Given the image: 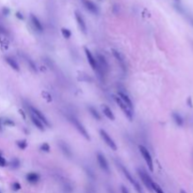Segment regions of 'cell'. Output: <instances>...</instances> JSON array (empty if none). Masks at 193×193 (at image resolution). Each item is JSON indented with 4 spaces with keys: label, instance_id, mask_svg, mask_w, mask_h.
I'll return each instance as SVG.
<instances>
[{
    "label": "cell",
    "instance_id": "obj_1",
    "mask_svg": "<svg viewBox=\"0 0 193 193\" xmlns=\"http://www.w3.org/2000/svg\"><path fill=\"white\" fill-rule=\"evenodd\" d=\"M85 53H86V57H87V59H88V62H89V64L91 65V67L92 68V70H93V71L96 74L98 75V76L101 78V79H103L105 74H104V72L102 71V70L100 69L97 60H96V58L93 57L92 53L88 48H85Z\"/></svg>",
    "mask_w": 193,
    "mask_h": 193
},
{
    "label": "cell",
    "instance_id": "obj_2",
    "mask_svg": "<svg viewBox=\"0 0 193 193\" xmlns=\"http://www.w3.org/2000/svg\"><path fill=\"white\" fill-rule=\"evenodd\" d=\"M120 168H121V170L122 171V172H124V174H125V176L126 177V179L131 183V185H132V186L135 188V189L137 190V192H138V193H144L143 190H142L141 186L139 185V183L132 176V174H131V173L129 172V171L125 168V167L124 165L120 164Z\"/></svg>",
    "mask_w": 193,
    "mask_h": 193
},
{
    "label": "cell",
    "instance_id": "obj_3",
    "mask_svg": "<svg viewBox=\"0 0 193 193\" xmlns=\"http://www.w3.org/2000/svg\"><path fill=\"white\" fill-rule=\"evenodd\" d=\"M69 121L72 122L73 125L76 128V130H77L78 132H79L86 139H88V140L91 139L90 135H89V133H88L87 129H86L85 126L81 124L79 120H78L77 118H75V116H70V117H69Z\"/></svg>",
    "mask_w": 193,
    "mask_h": 193
},
{
    "label": "cell",
    "instance_id": "obj_4",
    "mask_svg": "<svg viewBox=\"0 0 193 193\" xmlns=\"http://www.w3.org/2000/svg\"><path fill=\"white\" fill-rule=\"evenodd\" d=\"M138 149H139V152L140 154H141V155L143 156V158L148 166L149 170H150V171H154V164H153V158H152V155L150 154V152H149V150L144 147L143 145H139L138 146Z\"/></svg>",
    "mask_w": 193,
    "mask_h": 193
},
{
    "label": "cell",
    "instance_id": "obj_5",
    "mask_svg": "<svg viewBox=\"0 0 193 193\" xmlns=\"http://www.w3.org/2000/svg\"><path fill=\"white\" fill-rule=\"evenodd\" d=\"M138 174L139 178L141 179L142 183L144 184V186L147 188V189H149L150 191H152V184H153V179L149 176V174L143 170V169H138Z\"/></svg>",
    "mask_w": 193,
    "mask_h": 193
},
{
    "label": "cell",
    "instance_id": "obj_6",
    "mask_svg": "<svg viewBox=\"0 0 193 193\" xmlns=\"http://www.w3.org/2000/svg\"><path fill=\"white\" fill-rule=\"evenodd\" d=\"M114 99H115V102L117 103L118 106L121 108V111L124 112V114L126 116V118H128L129 121H132L133 120V110L131 108H129L118 97V96H114Z\"/></svg>",
    "mask_w": 193,
    "mask_h": 193
},
{
    "label": "cell",
    "instance_id": "obj_7",
    "mask_svg": "<svg viewBox=\"0 0 193 193\" xmlns=\"http://www.w3.org/2000/svg\"><path fill=\"white\" fill-rule=\"evenodd\" d=\"M100 136H101L102 139L104 140V142H106V144L111 149V150H113V151L117 150V145H116L115 141H114L113 138L108 134V132L106 130L101 129L100 130Z\"/></svg>",
    "mask_w": 193,
    "mask_h": 193
},
{
    "label": "cell",
    "instance_id": "obj_8",
    "mask_svg": "<svg viewBox=\"0 0 193 193\" xmlns=\"http://www.w3.org/2000/svg\"><path fill=\"white\" fill-rule=\"evenodd\" d=\"M29 112L30 113H32L33 115H35L36 116L43 125H45V126H47V127H49L50 126V124H49V121L47 120V118L43 115V113L40 110V109H38L37 108H35V107H33V106H29Z\"/></svg>",
    "mask_w": 193,
    "mask_h": 193
},
{
    "label": "cell",
    "instance_id": "obj_9",
    "mask_svg": "<svg viewBox=\"0 0 193 193\" xmlns=\"http://www.w3.org/2000/svg\"><path fill=\"white\" fill-rule=\"evenodd\" d=\"M96 158H97L98 164L100 166V168L106 172H109V165L107 160V158L105 157V155L101 153H97L96 155Z\"/></svg>",
    "mask_w": 193,
    "mask_h": 193
},
{
    "label": "cell",
    "instance_id": "obj_10",
    "mask_svg": "<svg viewBox=\"0 0 193 193\" xmlns=\"http://www.w3.org/2000/svg\"><path fill=\"white\" fill-rule=\"evenodd\" d=\"M96 60H97L98 65H99L100 69L104 72V74H107L108 72V70H109V67H108V63L106 58H105L101 54H97V58H96Z\"/></svg>",
    "mask_w": 193,
    "mask_h": 193
},
{
    "label": "cell",
    "instance_id": "obj_11",
    "mask_svg": "<svg viewBox=\"0 0 193 193\" xmlns=\"http://www.w3.org/2000/svg\"><path fill=\"white\" fill-rule=\"evenodd\" d=\"M112 54H113L114 58H116L117 62L119 63L121 69L122 70V72L125 73V72H126V65H125V59H124V57L121 56V54L120 53L119 51H117V50H115V49H112Z\"/></svg>",
    "mask_w": 193,
    "mask_h": 193
},
{
    "label": "cell",
    "instance_id": "obj_12",
    "mask_svg": "<svg viewBox=\"0 0 193 193\" xmlns=\"http://www.w3.org/2000/svg\"><path fill=\"white\" fill-rule=\"evenodd\" d=\"M83 5L86 8L87 11H89L92 14H98L99 13V8L98 7L95 5L94 2H92V0H83Z\"/></svg>",
    "mask_w": 193,
    "mask_h": 193
},
{
    "label": "cell",
    "instance_id": "obj_13",
    "mask_svg": "<svg viewBox=\"0 0 193 193\" xmlns=\"http://www.w3.org/2000/svg\"><path fill=\"white\" fill-rule=\"evenodd\" d=\"M75 17L76 23L78 25V28H79V29L84 34H86L87 33V25H86V23H85V20L83 18V16L81 15V13H79L78 12H75Z\"/></svg>",
    "mask_w": 193,
    "mask_h": 193
},
{
    "label": "cell",
    "instance_id": "obj_14",
    "mask_svg": "<svg viewBox=\"0 0 193 193\" xmlns=\"http://www.w3.org/2000/svg\"><path fill=\"white\" fill-rule=\"evenodd\" d=\"M29 18H30L31 25H33V28H35V30H37L39 32H42L43 31V27H42V23L39 20L38 17L35 14H33V13H30Z\"/></svg>",
    "mask_w": 193,
    "mask_h": 193
},
{
    "label": "cell",
    "instance_id": "obj_15",
    "mask_svg": "<svg viewBox=\"0 0 193 193\" xmlns=\"http://www.w3.org/2000/svg\"><path fill=\"white\" fill-rule=\"evenodd\" d=\"M118 97H119L122 102H124L129 108H131V109L133 110V104H132V101H131V99L129 98V96H128L126 93H125L124 92L120 91V92H118Z\"/></svg>",
    "mask_w": 193,
    "mask_h": 193
},
{
    "label": "cell",
    "instance_id": "obj_16",
    "mask_svg": "<svg viewBox=\"0 0 193 193\" xmlns=\"http://www.w3.org/2000/svg\"><path fill=\"white\" fill-rule=\"evenodd\" d=\"M25 179H27V181L30 184H37L40 181L41 176H40V174L37 173V172H29V173L27 174Z\"/></svg>",
    "mask_w": 193,
    "mask_h": 193
},
{
    "label": "cell",
    "instance_id": "obj_17",
    "mask_svg": "<svg viewBox=\"0 0 193 193\" xmlns=\"http://www.w3.org/2000/svg\"><path fill=\"white\" fill-rule=\"evenodd\" d=\"M29 116H30V120H31V121H32V124L36 126L39 130H41V131H43L45 130V125L42 124V122L35 116V115H33L32 113H30L29 112Z\"/></svg>",
    "mask_w": 193,
    "mask_h": 193
},
{
    "label": "cell",
    "instance_id": "obj_18",
    "mask_svg": "<svg viewBox=\"0 0 193 193\" xmlns=\"http://www.w3.org/2000/svg\"><path fill=\"white\" fill-rule=\"evenodd\" d=\"M102 110H103L104 115L106 116L108 120H110V121L115 120V116H114V114H113L111 108L109 107H108L107 105H103V106H102Z\"/></svg>",
    "mask_w": 193,
    "mask_h": 193
},
{
    "label": "cell",
    "instance_id": "obj_19",
    "mask_svg": "<svg viewBox=\"0 0 193 193\" xmlns=\"http://www.w3.org/2000/svg\"><path fill=\"white\" fill-rule=\"evenodd\" d=\"M5 59H6V61H7V63L10 65L14 71H16V72H20V67H19V64L17 63V61L15 60V59H13L12 58H11V57H6L5 58Z\"/></svg>",
    "mask_w": 193,
    "mask_h": 193
},
{
    "label": "cell",
    "instance_id": "obj_20",
    "mask_svg": "<svg viewBox=\"0 0 193 193\" xmlns=\"http://www.w3.org/2000/svg\"><path fill=\"white\" fill-rule=\"evenodd\" d=\"M172 119L175 122V125L178 126H183L184 125V118L181 116V114L177 113V112H173L171 114Z\"/></svg>",
    "mask_w": 193,
    "mask_h": 193
},
{
    "label": "cell",
    "instance_id": "obj_21",
    "mask_svg": "<svg viewBox=\"0 0 193 193\" xmlns=\"http://www.w3.org/2000/svg\"><path fill=\"white\" fill-rule=\"evenodd\" d=\"M59 147L61 149V151L63 152V154L68 156V157H71L72 156V151L70 150V148L68 147V145L66 143H63V142H60L59 143Z\"/></svg>",
    "mask_w": 193,
    "mask_h": 193
},
{
    "label": "cell",
    "instance_id": "obj_22",
    "mask_svg": "<svg viewBox=\"0 0 193 193\" xmlns=\"http://www.w3.org/2000/svg\"><path fill=\"white\" fill-rule=\"evenodd\" d=\"M88 109H89L90 113L92 114V116L95 119V120H97V121H100L101 120V116H100V114L99 112L96 110V108H94L93 107H89L88 108Z\"/></svg>",
    "mask_w": 193,
    "mask_h": 193
},
{
    "label": "cell",
    "instance_id": "obj_23",
    "mask_svg": "<svg viewBox=\"0 0 193 193\" xmlns=\"http://www.w3.org/2000/svg\"><path fill=\"white\" fill-rule=\"evenodd\" d=\"M17 146H18L19 149H21V150H25V149H27L28 147V141L25 139H21V140H18V141L16 142Z\"/></svg>",
    "mask_w": 193,
    "mask_h": 193
},
{
    "label": "cell",
    "instance_id": "obj_24",
    "mask_svg": "<svg viewBox=\"0 0 193 193\" xmlns=\"http://www.w3.org/2000/svg\"><path fill=\"white\" fill-rule=\"evenodd\" d=\"M152 189L155 193H164V191L162 190V188H160V186L158 185V184L155 183V182H153V184H152Z\"/></svg>",
    "mask_w": 193,
    "mask_h": 193
},
{
    "label": "cell",
    "instance_id": "obj_25",
    "mask_svg": "<svg viewBox=\"0 0 193 193\" xmlns=\"http://www.w3.org/2000/svg\"><path fill=\"white\" fill-rule=\"evenodd\" d=\"M61 34H62V36H63L65 39H69L70 37L72 36V32L70 31L68 28H61Z\"/></svg>",
    "mask_w": 193,
    "mask_h": 193
},
{
    "label": "cell",
    "instance_id": "obj_26",
    "mask_svg": "<svg viewBox=\"0 0 193 193\" xmlns=\"http://www.w3.org/2000/svg\"><path fill=\"white\" fill-rule=\"evenodd\" d=\"M40 150H41L42 152L49 153V152H50V150H51V148H50V145H49L48 143L45 142V143H42V144L41 145V147H40Z\"/></svg>",
    "mask_w": 193,
    "mask_h": 193
},
{
    "label": "cell",
    "instance_id": "obj_27",
    "mask_svg": "<svg viewBox=\"0 0 193 193\" xmlns=\"http://www.w3.org/2000/svg\"><path fill=\"white\" fill-rule=\"evenodd\" d=\"M2 124L4 125H7V126H14L15 124L14 121H12L11 119H5V120H2Z\"/></svg>",
    "mask_w": 193,
    "mask_h": 193
},
{
    "label": "cell",
    "instance_id": "obj_28",
    "mask_svg": "<svg viewBox=\"0 0 193 193\" xmlns=\"http://www.w3.org/2000/svg\"><path fill=\"white\" fill-rule=\"evenodd\" d=\"M11 165H12V168H13V169H17V168H19V167H20V161H19V159L14 158V159L12 161Z\"/></svg>",
    "mask_w": 193,
    "mask_h": 193
},
{
    "label": "cell",
    "instance_id": "obj_29",
    "mask_svg": "<svg viewBox=\"0 0 193 193\" xmlns=\"http://www.w3.org/2000/svg\"><path fill=\"white\" fill-rule=\"evenodd\" d=\"M42 96H43V98L46 99L47 102H51V101H52V96H51L48 92H42Z\"/></svg>",
    "mask_w": 193,
    "mask_h": 193
},
{
    "label": "cell",
    "instance_id": "obj_30",
    "mask_svg": "<svg viewBox=\"0 0 193 193\" xmlns=\"http://www.w3.org/2000/svg\"><path fill=\"white\" fill-rule=\"evenodd\" d=\"M28 64H29L30 68L33 70V71H34L35 73H37V68H36V65L34 64V62H33V61H32L30 58H28Z\"/></svg>",
    "mask_w": 193,
    "mask_h": 193
},
{
    "label": "cell",
    "instance_id": "obj_31",
    "mask_svg": "<svg viewBox=\"0 0 193 193\" xmlns=\"http://www.w3.org/2000/svg\"><path fill=\"white\" fill-rule=\"evenodd\" d=\"M12 189H13L14 191H18V190H20V189H21V185H20V183H18V182H14V183L12 184Z\"/></svg>",
    "mask_w": 193,
    "mask_h": 193
},
{
    "label": "cell",
    "instance_id": "obj_32",
    "mask_svg": "<svg viewBox=\"0 0 193 193\" xmlns=\"http://www.w3.org/2000/svg\"><path fill=\"white\" fill-rule=\"evenodd\" d=\"M5 166H7V161L4 157L0 155V167H5Z\"/></svg>",
    "mask_w": 193,
    "mask_h": 193
},
{
    "label": "cell",
    "instance_id": "obj_33",
    "mask_svg": "<svg viewBox=\"0 0 193 193\" xmlns=\"http://www.w3.org/2000/svg\"><path fill=\"white\" fill-rule=\"evenodd\" d=\"M15 15H16V17H17V18H18L19 20H24V16H23V14H22L20 12H17Z\"/></svg>",
    "mask_w": 193,
    "mask_h": 193
},
{
    "label": "cell",
    "instance_id": "obj_34",
    "mask_svg": "<svg viewBox=\"0 0 193 193\" xmlns=\"http://www.w3.org/2000/svg\"><path fill=\"white\" fill-rule=\"evenodd\" d=\"M2 12H3V14H4V15H8V13H10V10H8V8H3Z\"/></svg>",
    "mask_w": 193,
    "mask_h": 193
},
{
    "label": "cell",
    "instance_id": "obj_35",
    "mask_svg": "<svg viewBox=\"0 0 193 193\" xmlns=\"http://www.w3.org/2000/svg\"><path fill=\"white\" fill-rule=\"evenodd\" d=\"M121 193H129L128 189H127L125 186H121Z\"/></svg>",
    "mask_w": 193,
    "mask_h": 193
},
{
    "label": "cell",
    "instance_id": "obj_36",
    "mask_svg": "<svg viewBox=\"0 0 193 193\" xmlns=\"http://www.w3.org/2000/svg\"><path fill=\"white\" fill-rule=\"evenodd\" d=\"M19 112H20V114H22V115H23V118H24V119H25V115L24 111H23V110H19Z\"/></svg>",
    "mask_w": 193,
    "mask_h": 193
},
{
    "label": "cell",
    "instance_id": "obj_37",
    "mask_svg": "<svg viewBox=\"0 0 193 193\" xmlns=\"http://www.w3.org/2000/svg\"><path fill=\"white\" fill-rule=\"evenodd\" d=\"M188 104H189L188 106H189V107H191V106H192V105H191V99H190V98H188Z\"/></svg>",
    "mask_w": 193,
    "mask_h": 193
},
{
    "label": "cell",
    "instance_id": "obj_38",
    "mask_svg": "<svg viewBox=\"0 0 193 193\" xmlns=\"http://www.w3.org/2000/svg\"><path fill=\"white\" fill-rule=\"evenodd\" d=\"M180 193H187V192H186L185 190H183V189H182V190H180Z\"/></svg>",
    "mask_w": 193,
    "mask_h": 193
},
{
    "label": "cell",
    "instance_id": "obj_39",
    "mask_svg": "<svg viewBox=\"0 0 193 193\" xmlns=\"http://www.w3.org/2000/svg\"><path fill=\"white\" fill-rule=\"evenodd\" d=\"M0 193H1V192H0Z\"/></svg>",
    "mask_w": 193,
    "mask_h": 193
}]
</instances>
